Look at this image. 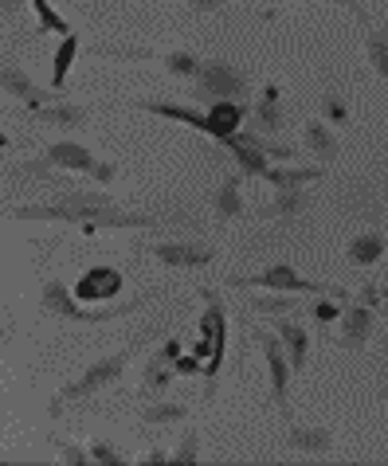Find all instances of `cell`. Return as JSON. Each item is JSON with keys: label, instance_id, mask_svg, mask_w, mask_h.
Returning <instances> with one entry per match:
<instances>
[{"label": "cell", "instance_id": "cell-1", "mask_svg": "<svg viewBox=\"0 0 388 466\" xmlns=\"http://www.w3.org/2000/svg\"><path fill=\"white\" fill-rule=\"evenodd\" d=\"M114 200L107 192H87V188H63L56 204H24L12 208V219H59V224H79L87 228L98 212H110Z\"/></svg>", "mask_w": 388, "mask_h": 466}, {"label": "cell", "instance_id": "cell-2", "mask_svg": "<svg viewBox=\"0 0 388 466\" xmlns=\"http://www.w3.org/2000/svg\"><path fill=\"white\" fill-rule=\"evenodd\" d=\"M146 341H153V329L149 333H141L138 341H129L126 349H118V353H110V357H102V360H95L79 380H71L67 388H59L56 392V400H51V420H59L63 416V408L71 404V400H83V396H90V392H98V388H107V384H114L122 377V369L129 365V357L138 353V345H146Z\"/></svg>", "mask_w": 388, "mask_h": 466}, {"label": "cell", "instance_id": "cell-3", "mask_svg": "<svg viewBox=\"0 0 388 466\" xmlns=\"http://www.w3.org/2000/svg\"><path fill=\"white\" fill-rule=\"evenodd\" d=\"M44 314H56V318H67V321H87V326H98V321H114V318H126V314H138L141 306H146V298H129L122 306H83L75 302L71 290L63 287L59 279H47L44 287Z\"/></svg>", "mask_w": 388, "mask_h": 466}, {"label": "cell", "instance_id": "cell-4", "mask_svg": "<svg viewBox=\"0 0 388 466\" xmlns=\"http://www.w3.org/2000/svg\"><path fill=\"white\" fill-rule=\"evenodd\" d=\"M209 314L200 318V341L192 345V357L204 365V377H209V396L216 392V377L220 365H224V345H228V321H224V306H220L216 290H200Z\"/></svg>", "mask_w": 388, "mask_h": 466}, {"label": "cell", "instance_id": "cell-5", "mask_svg": "<svg viewBox=\"0 0 388 466\" xmlns=\"http://www.w3.org/2000/svg\"><path fill=\"white\" fill-rule=\"evenodd\" d=\"M228 287H259V290H282V294H322V298H345L342 287H333V282H314V279H302L299 270H294L291 263H275L267 267L263 275L255 279H228Z\"/></svg>", "mask_w": 388, "mask_h": 466}, {"label": "cell", "instance_id": "cell-6", "mask_svg": "<svg viewBox=\"0 0 388 466\" xmlns=\"http://www.w3.org/2000/svg\"><path fill=\"white\" fill-rule=\"evenodd\" d=\"M197 86L209 102H243L248 90H251V79L240 67H231V63L212 59V63H200Z\"/></svg>", "mask_w": 388, "mask_h": 466}, {"label": "cell", "instance_id": "cell-7", "mask_svg": "<svg viewBox=\"0 0 388 466\" xmlns=\"http://www.w3.org/2000/svg\"><path fill=\"white\" fill-rule=\"evenodd\" d=\"M255 341H259V349H263V357H267V372H271V396H275V404H279L282 416H287V392H291V357H287V349H282V338H279V333H263V329H255Z\"/></svg>", "mask_w": 388, "mask_h": 466}, {"label": "cell", "instance_id": "cell-8", "mask_svg": "<svg viewBox=\"0 0 388 466\" xmlns=\"http://www.w3.org/2000/svg\"><path fill=\"white\" fill-rule=\"evenodd\" d=\"M122 290V275L114 267H90L87 275L75 282V298L79 302H110Z\"/></svg>", "mask_w": 388, "mask_h": 466}, {"label": "cell", "instance_id": "cell-9", "mask_svg": "<svg viewBox=\"0 0 388 466\" xmlns=\"http://www.w3.org/2000/svg\"><path fill=\"white\" fill-rule=\"evenodd\" d=\"M243 118H248V102H212L209 106V137L228 141L231 134L243 129Z\"/></svg>", "mask_w": 388, "mask_h": 466}, {"label": "cell", "instance_id": "cell-10", "mask_svg": "<svg viewBox=\"0 0 388 466\" xmlns=\"http://www.w3.org/2000/svg\"><path fill=\"white\" fill-rule=\"evenodd\" d=\"M44 157L56 165V169H75V173H90V177H95V169H98L95 153H90L87 146H75V141H56V146L44 149Z\"/></svg>", "mask_w": 388, "mask_h": 466}, {"label": "cell", "instance_id": "cell-11", "mask_svg": "<svg viewBox=\"0 0 388 466\" xmlns=\"http://www.w3.org/2000/svg\"><path fill=\"white\" fill-rule=\"evenodd\" d=\"M161 258L165 267H204V263H212L216 251L209 248H192V243H153V248H146Z\"/></svg>", "mask_w": 388, "mask_h": 466}, {"label": "cell", "instance_id": "cell-12", "mask_svg": "<svg viewBox=\"0 0 388 466\" xmlns=\"http://www.w3.org/2000/svg\"><path fill=\"white\" fill-rule=\"evenodd\" d=\"M275 333L282 338V349L291 357V372H302L306 369V357H310V333L291 318H279L275 321Z\"/></svg>", "mask_w": 388, "mask_h": 466}, {"label": "cell", "instance_id": "cell-13", "mask_svg": "<svg viewBox=\"0 0 388 466\" xmlns=\"http://www.w3.org/2000/svg\"><path fill=\"white\" fill-rule=\"evenodd\" d=\"M0 86H5L12 98H20L24 106H32V110H40V106H44L40 86H36L20 67H8V63H0Z\"/></svg>", "mask_w": 388, "mask_h": 466}, {"label": "cell", "instance_id": "cell-14", "mask_svg": "<svg viewBox=\"0 0 388 466\" xmlns=\"http://www.w3.org/2000/svg\"><path fill=\"white\" fill-rule=\"evenodd\" d=\"M373 333V309L369 306H353L342 314V349H361Z\"/></svg>", "mask_w": 388, "mask_h": 466}, {"label": "cell", "instance_id": "cell-15", "mask_svg": "<svg viewBox=\"0 0 388 466\" xmlns=\"http://www.w3.org/2000/svg\"><path fill=\"white\" fill-rule=\"evenodd\" d=\"M141 110L149 114H161V118H177L200 134H209V110H197V106H185V102H141Z\"/></svg>", "mask_w": 388, "mask_h": 466}, {"label": "cell", "instance_id": "cell-16", "mask_svg": "<svg viewBox=\"0 0 388 466\" xmlns=\"http://www.w3.org/2000/svg\"><path fill=\"white\" fill-rule=\"evenodd\" d=\"M282 126H287V118H282V106H279V86L267 83L263 86V102L255 106V129L259 134H279Z\"/></svg>", "mask_w": 388, "mask_h": 466}, {"label": "cell", "instance_id": "cell-17", "mask_svg": "<svg viewBox=\"0 0 388 466\" xmlns=\"http://www.w3.org/2000/svg\"><path fill=\"white\" fill-rule=\"evenodd\" d=\"M310 208V197H306V188H275V200H271V208L267 216H275V219H294V216H302Z\"/></svg>", "mask_w": 388, "mask_h": 466}, {"label": "cell", "instance_id": "cell-18", "mask_svg": "<svg viewBox=\"0 0 388 466\" xmlns=\"http://www.w3.org/2000/svg\"><path fill=\"white\" fill-rule=\"evenodd\" d=\"M8 180H44V185H51V188H67V180H63L59 173H56V165H51L47 157L44 161H24V165H12L8 169Z\"/></svg>", "mask_w": 388, "mask_h": 466}, {"label": "cell", "instance_id": "cell-19", "mask_svg": "<svg viewBox=\"0 0 388 466\" xmlns=\"http://www.w3.org/2000/svg\"><path fill=\"white\" fill-rule=\"evenodd\" d=\"M75 56H79V35L67 32V35H63V44H59V51H56V63H51V90L67 86V75H71Z\"/></svg>", "mask_w": 388, "mask_h": 466}, {"label": "cell", "instance_id": "cell-20", "mask_svg": "<svg viewBox=\"0 0 388 466\" xmlns=\"http://www.w3.org/2000/svg\"><path fill=\"white\" fill-rule=\"evenodd\" d=\"M287 443L294 451H310V455H326V451L333 447V435L322 431V427H291Z\"/></svg>", "mask_w": 388, "mask_h": 466}, {"label": "cell", "instance_id": "cell-21", "mask_svg": "<svg viewBox=\"0 0 388 466\" xmlns=\"http://www.w3.org/2000/svg\"><path fill=\"white\" fill-rule=\"evenodd\" d=\"M381 255H384V236L381 231H365V236H357L353 243H349V263L353 267H373Z\"/></svg>", "mask_w": 388, "mask_h": 466}, {"label": "cell", "instance_id": "cell-22", "mask_svg": "<svg viewBox=\"0 0 388 466\" xmlns=\"http://www.w3.org/2000/svg\"><path fill=\"white\" fill-rule=\"evenodd\" d=\"M326 169H318V165H310V169H294V165H279V169H267L263 180L275 188H299V185H310V180H318Z\"/></svg>", "mask_w": 388, "mask_h": 466}, {"label": "cell", "instance_id": "cell-23", "mask_svg": "<svg viewBox=\"0 0 388 466\" xmlns=\"http://www.w3.org/2000/svg\"><path fill=\"white\" fill-rule=\"evenodd\" d=\"M216 212H220V219H240L243 216V192H240L236 177L224 180V188L216 192Z\"/></svg>", "mask_w": 388, "mask_h": 466}, {"label": "cell", "instance_id": "cell-24", "mask_svg": "<svg viewBox=\"0 0 388 466\" xmlns=\"http://www.w3.org/2000/svg\"><path fill=\"white\" fill-rule=\"evenodd\" d=\"M306 146L314 149L322 161H333V157H338V137H333L322 122H306Z\"/></svg>", "mask_w": 388, "mask_h": 466}, {"label": "cell", "instance_id": "cell-25", "mask_svg": "<svg viewBox=\"0 0 388 466\" xmlns=\"http://www.w3.org/2000/svg\"><path fill=\"white\" fill-rule=\"evenodd\" d=\"M47 126H83L87 122V110L83 106H71V102H63V106H40L36 110Z\"/></svg>", "mask_w": 388, "mask_h": 466}, {"label": "cell", "instance_id": "cell-26", "mask_svg": "<svg viewBox=\"0 0 388 466\" xmlns=\"http://www.w3.org/2000/svg\"><path fill=\"white\" fill-rule=\"evenodd\" d=\"M369 63L377 67V75L388 83V35L381 28H369Z\"/></svg>", "mask_w": 388, "mask_h": 466}, {"label": "cell", "instance_id": "cell-27", "mask_svg": "<svg viewBox=\"0 0 388 466\" xmlns=\"http://www.w3.org/2000/svg\"><path fill=\"white\" fill-rule=\"evenodd\" d=\"M28 5L36 8V20H40V28H44V32H63V35H67V32H71V24H67V20H63V16H59V12H56V8H51V5H47V0H28Z\"/></svg>", "mask_w": 388, "mask_h": 466}, {"label": "cell", "instance_id": "cell-28", "mask_svg": "<svg viewBox=\"0 0 388 466\" xmlns=\"http://www.w3.org/2000/svg\"><path fill=\"white\" fill-rule=\"evenodd\" d=\"M177 377L169 360H161V357H153L149 365H146V388L149 392H161V388H169V380Z\"/></svg>", "mask_w": 388, "mask_h": 466}, {"label": "cell", "instance_id": "cell-29", "mask_svg": "<svg viewBox=\"0 0 388 466\" xmlns=\"http://www.w3.org/2000/svg\"><path fill=\"white\" fill-rule=\"evenodd\" d=\"M165 67H169L173 75H185V79H197V75H200V59L189 56V51H169V56H165Z\"/></svg>", "mask_w": 388, "mask_h": 466}, {"label": "cell", "instance_id": "cell-30", "mask_svg": "<svg viewBox=\"0 0 388 466\" xmlns=\"http://www.w3.org/2000/svg\"><path fill=\"white\" fill-rule=\"evenodd\" d=\"M185 416H189L185 404H153V408L141 411V420H146V423H177Z\"/></svg>", "mask_w": 388, "mask_h": 466}, {"label": "cell", "instance_id": "cell-31", "mask_svg": "<svg viewBox=\"0 0 388 466\" xmlns=\"http://www.w3.org/2000/svg\"><path fill=\"white\" fill-rule=\"evenodd\" d=\"M200 459V431L192 427V431H185V439H180V447L173 451V462H197Z\"/></svg>", "mask_w": 388, "mask_h": 466}, {"label": "cell", "instance_id": "cell-32", "mask_svg": "<svg viewBox=\"0 0 388 466\" xmlns=\"http://www.w3.org/2000/svg\"><path fill=\"white\" fill-rule=\"evenodd\" d=\"M251 309H259V314H299V306H294V298L291 294H279V298H255V306Z\"/></svg>", "mask_w": 388, "mask_h": 466}, {"label": "cell", "instance_id": "cell-33", "mask_svg": "<svg viewBox=\"0 0 388 466\" xmlns=\"http://www.w3.org/2000/svg\"><path fill=\"white\" fill-rule=\"evenodd\" d=\"M90 459H95V462H107V466H126V459H122L110 443H102V439H98V443H90Z\"/></svg>", "mask_w": 388, "mask_h": 466}, {"label": "cell", "instance_id": "cell-34", "mask_svg": "<svg viewBox=\"0 0 388 466\" xmlns=\"http://www.w3.org/2000/svg\"><path fill=\"white\" fill-rule=\"evenodd\" d=\"M59 459H63V462H71V466H87V462H95V459L87 455V451L71 447V443H59Z\"/></svg>", "mask_w": 388, "mask_h": 466}, {"label": "cell", "instance_id": "cell-35", "mask_svg": "<svg viewBox=\"0 0 388 466\" xmlns=\"http://www.w3.org/2000/svg\"><path fill=\"white\" fill-rule=\"evenodd\" d=\"M310 314H314V318L322 321V326H330V321H333V318H338V314H342V309H338V306H333V302H326V298H322V302H318L314 309H310Z\"/></svg>", "mask_w": 388, "mask_h": 466}, {"label": "cell", "instance_id": "cell-36", "mask_svg": "<svg viewBox=\"0 0 388 466\" xmlns=\"http://www.w3.org/2000/svg\"><path fill=\"white\" fill-rule=\"evenodd\" d=\"M173 372H177V377H189V372H200V360H197V357H177V360H173Z\"/></svg>", "mask_w": 388, "mask_h": 466}, {"label": "cell", "instance_id": "cell-37", "mask_svg": "<svg viewBox=\"0 0 388 466\" xmlns=\"http://www.w3.org/2000/svg\"><path fill=\"white\" fill-rule=\"evenodd\" d=\"M326 114H330L333 122H345V102L338 95H326Z\"/></svg>", "mask_w": 388, "mask_h": 466}, {"label": "cell", "instance_id": "cell-38", "mask_svg": "<svg viewBox=\"0 0 388 466\" xmlns=\"http://www.w3.org/2000/svg\"><path fill=\"white\" fill-rule=\"evenodd\" d=\"M333 5H342L345 12H353V16H357V20L369 28V16H365V5H361V0H333Z\"/></svg>", "mask_w": 388, "mask_h": 466}, {"label": "cell", "instance_id": "cell-39", "mask_svg": "<svg viewBox=\"0 0 388 466\" xmlns=\"http://www.w3.org/2000/svg\"><path fill=\"white\" fill-rule=\"evenodd\" d=\"M192 12H216V8H224L228 0H189Z\"/></svg>", "mask_w": 388, "mask_h": 466}, {"label": "cell", "instance_id": "cell-40", "mask_svg": "<svg viewBox=\"0 0 388 466\" xmlns=\"http://www.w3.org/2000/svg\"><path fill=\"white\" fill-rule=\"evenodd\" d=\"M158 357H161V360H169V365H173V360L180 357V341H177V338H169V345H165Z\"/></svg>", "mask_w": 388, "mask_h": 466}, {"label": "cell", "instance_id": "cell-41", "mask_svg": "<svg viewBox=\"0 0 388 466\" xmlns=\"http://www.w3.org/2000/svg\"><path fill=\"white\" fill-rule=\"evenodd\" d=\"M173 455H165V451H149L146 455V466H161V462H169Z\"/></svg>", "mask_w": 388, "mask_h": 466}, {"label": "cell", "instance_id": "cell-42", "mask_svg": "<svg viewBox=\"0 0 388 466\" xmlns=\"http://www.w3.org/2000/svg\"><path fill=\"white\" fill-rule=\"evenodd\" d=\"M95 177L102 180V185H107V180H114V165H102V161H98V169H95Z\"/></svg>", "mask_w": 388, "mask_h": 466}, {"label": "cell", "instance_id": "cell-43", "mask_svg": "<svg viewBox=\"0 0 388 466\" xmlns=\"http://www.w3.org/2000/svg\"><path fill=\"white\" fill-rule=\"evenodd\" d=\"M20 8H24V0H0V12H12V16H16Z\"/></svg>", "mask_w": 388, "mask_h": 466}, {"label": "cell", "instance_id": "cell-44", "mask_svg": "<svg viewBox=\"0 0 388 466\" xmlns=\"http://www.w3.org/2000/svg\"><path fill=\"white\" fill-rule=\"evenodd\" d=\"M8 149V137H5V129H0V153H5Z\"/></svg>", "mask_w": 388, "mask_h": 466}]
</instances>
